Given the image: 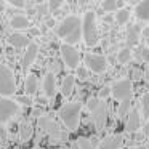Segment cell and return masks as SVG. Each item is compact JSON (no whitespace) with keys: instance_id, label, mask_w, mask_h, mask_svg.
Instances as JSON below:
<instances>
[{"instance_id":"14","label":"cell","mask_w":149,"mask_h":149,"mask_svg":"<svg viewBox=\"0 0 149 149\" xmlns=\"http://www.w3.org/2000/svg\"><path fill=\"white\" fill-rule=\"evenodd\" d=\"M125 128H127V132H130V133H135L141 128V112H139V111L133 109L132 112L128 114V117H127V120H125Z\"/></svg>"},{"instance_id":"25","label":"cell","mask_w":149,"mask_h":149,"mask_svg":"<svg viewBox=\"0 0 149 149\" xmlns=\"http://www.w3.org/2000/svg\"><path fill=\"white\" fill-rule=\"evenodd\" d=\"M132 50L128 48V47H125V48H122L119 53H117V61L120 63V64H127V63L132 59Z\"/></svg>"},{"instance_id":"39","label":"cell","mask_w":149,"mask_h":149,"mask_svg":"<svg viewBox=\"0 0 149 149\" xmlns=\"http://www.w3.org/2000/svg\"><path fill=\"white\" fill-rule=\"evenodd\" d=\"M143 133H144V136H149V122L144 125V132H143Z\"/></svg>"},{"instance_id":"21","label":"cell","mask_w":149,"mask_h":149,"mask_svg":"<svg viewBox=\"0 0 149 149\" xmlns=\"http://www.w3.org/2000/svg\"><path fill=\"white\" fill-rule=\"evenodd\" d=\"M24 90H26V93L29 95H34L37 90V75L36 74H29L26 77V82H24Z\"/></svg>"},{"instance_id":"23","label":"cell","mask_w":149,"mask_h":149,"mask_svg":"<svg viewBox=\"0 0 149 149\" xmlns=\"http://www.w3.org/2000/svg\"><path fill=\"white\" fill-rule=\"evenodd\" d=\"M34 130H32V125L31 123H21L19 125V132H18V135H19V139L23 143L29 141L31 136H32Z\"/></svg>"},{"instance_id":"3","label":"cell","mask_w":149,"mask_h":149,"mask_svg":"<svg viewBox=\"0 0 149 149\" xmlns=\"http://www.w3.org/2000/svg\"><path fill=\"white\" fill-rule=\"evenodd\" d=\"M82 40L87 47H95L98 45L100 40V32L96 26V15L95 11H87L85 16L82 18Z\"/></svg>"},{"instance_id":"32","label":"cell","mask_w":149,"mask_h":149,"mask_svg":"<svg viewBox=\"0 0 149 149\" xmlns=\"http://www.w3.org/2000/svg\"><path fill=\"white\" fill-rule=\"evenodd\" d=\"M8 5L15 8H24L26 7V2L24 0H8Z\"/></svg>"},{"instance_id":"22","label":"cell","mask_w":149,"mask_h":149,"mask_svg":"<svg viewBox=\"0 0 149 149\" xmlns=\"http://www.w3.org/2000/svg\"><path fill=\"white\" fill-rule=\"evenodd\" d=\"M130 16H132V11H130L128 8H120L116 13V23L119 24V26H125L130 21Z\"/></svg>"},{"instance_id":"36","label":"cell","mask_w":149,"mask_h":149,"mask_svg":"<svg viewBox=\"0 0 149 149\" xmlns=\"http://www.w3.org/2000/svg\"><path fill=\"white\" fill-rule=\"evenodd\" d=\"M45 24L48 27H56V23H55V19H53V18H48V19L45 21Z\"/></svg>"},{"instance_id":"42","label":"cell","mask_w":149,"mask_h":149,"mask_svg":"<svg viewBox=\"0 0 149 149\" xmlns=\"http://www.w3.org/2000/svg\"><path fill=\"white\" fill-rule=\"evenodd\" d=\"M133 149H148L146 146H136V148H133Z\"/></svg>"},{"instance_id":"31","label":"cell","mask_w":149,"mask_h":149,"mask_svg":"<svg viewBox=\"0 0 149 149\" xmlns=\"http://www.w3.org/2000/svg\"><path fill=\"white\" fill-rule=\"evenodd\" d=\"M109 96H111V87H103V88L100 90L98 98H100V100H103V101H106Z\"/></svg>"},{"instance_id":"26","label":"cell","mask_w":149,"mask_h":149,"mask_svg":"<svg viewBox=\"0 0 149 149\" xmlns=\"http://www.w3.org/2000/svg\"><path fill=\"white\" fill-rule=\"evenodd\" d=\"M141 117L149 122V91L141 96Z\"/></svg>"},{"instance_id":"8","label":"cell","mask_w":149,"mask_h":149,"mask_svg":"<svg viewBox=\"0 0 149 149\" xmlns=\"http://www.w3.org/2000/svg\"><path fill=\"white\" fill-rule=\"evenodd\" d=\"M84 64L87 69H90L95 74H103L107 69V59L103 55H95V53H87L84 58Z\"/></svg>"},{"instance_id":"27","label":"cell","mask_w":149,"mask_h":149,"mask_svg":"<svg viewBox=\"0 0 149 149\" xmlns=\"http://www.w3.org/2000/svg\"><path fill=\"white\" fill-rule=\"evenodd\" d=\"M119 5L120 3L117 2V0H103L101 8H103V11H106V13H114V11H117Z\"/></svg>"},{"instance_id":"33","label":"cell","mask_w":149,"mask_h":149,"mask_svg":"<svg viewBox=\"0 0 149 149\" xmlns=\"http://www.w3.org/2000/svg\"><path fill=\"white\" fill-rule=\"evenodd\" d=\"M61 5H63L61 0H50V2H48V10L50 11H55L56 8H59Z\"/></svg>"},{"instance_id":"4","label":"cell","mask_w":149,"mask_h":149,"mask_svg":"<svg viewBox=\"0 0 149 149\" xmlns=\"http://www.w3.org/2000/svg\"><path fill=\"white\" fill-rule=\"evenodd\" d=\"M87 107L91 112V119H93L96 132H103V130L106 128V122H107V104H106V101L100 100V98H88Z\"/></svg>"},{"instance_id":"24","label":"cell","mask_w":149,"mask_h":149,"mask_svg":"<svg viewBox=\"0 0 149 149\" xmlns=\"http://www.w3.org/2000/svg\"><path fill=\"white\" fill-rule=\"evenodd\" d=\"M132 101H123V103L119 104V107H117V116H119V119H127L128 117V114L132 112Z\"/></svg>"},{"instance_id":"43","label":"cell","mask_w":149,"mask_h":149,"mask_svg":"<svg viewBox=\"0 0 149 149\" xmlns=\"http://www.w3.org/2000/svg\"><path fill=\"white\" fill-rule=\"evenodd\" d=\"M34 149H42V148H39V146H37V148H34Z\"/></svg>"},{"instance_id":"6","label":"cell","mask_w":149,"mask_h":149,"mask_svg":"<svg viewBox=\"0 0 149 149\" xmlns=\"http://www.w3.org/2000/svg\"><path fill=\"white\" fill-rule=\"evenodd\" d=\"M111 95H112L114 100L120 101H130L133 95V84L130 79H120V80L114 82L112 87H111Z\"/></svg>"},{"instance_id":"16","label":"cell","mask_w":149,"mask_h":149,"mask_svg":"<svg viewBox=\"0 0 149 149\" xmlns=\"http://www.w3.org/2000/svg\"><path fill=\"white\" fill-rule=\"evenodd\" d=\"M135 15L139 21L149 23V0H143L135 7Z\"/></svg>"},{"instance_id":"19","label":"cell","mask_w":149,"mask_h":149,"mask_svg":"<svg viewBox=\"0 0 149 149\" xmlns=\"http://www.w3.org/2000/svg\"><path fill=\"white\" fill-rule=\"evenodd\" d=\"M48 141L52 143V144H61V143L69 141V132H64V130L59 128L58 132L48 135Z\"/></svg>"},{"instance_id":"5","label":"cell","mask_w":149,"mask_h":149,"mask_svg":"<svg viewBox=\"0 0 149 149\" xmlns=\"http://www.w3.org/2000/svg\"><path fill=\"white\" fill-rule=\"evenodd\" d=\"M16 93V79L8 66L0 63V96L10 98Z\"/></svg>"},{"instance_id":"34","label":"cell","mask_w":149,"mask_h":149,"mask_svg":"<svg viewBox=\"0 0 149 149\" xmlns=\"http://www.w3.org/2000/svg\"><path fill=\"white\" fill-rule=\"evenodd\" d=\"M132 77H133V80H141V79L144 77V72H143L141 69H133V71H132Z\"/></svg>"},{"instance_id":"29","label":"cell","mask_w":149,"mask_h":149,"mask_svg":"<svg viewBox=\"0 0 149 149\" xmlns=\"http://www.w3.org/2000/svg\"><path fill=\"white\" fill-rule=\"evenodd\" d=\"M136 58L139 61H144V63H149V48L148 47H138L136 48Z\"/></svg>"},{"instance_id":"41","label":"cell","mask_w":149,"mask_h":149,"mask_svg":"<svg viewBox=\"0 0 149 149\" xmlns=\"http://www.w3.org/2000/svg\"><path fill=\"white\" fill-rule=\"evenodd\" d=\"M144 77H146V79H148V80H149V68L146 69V72H144Z\"/></svg>"},{"instance_id":"9","label":"cell","mask_w":149,"mask_h":149,"mask_svg":"<svg viewBox=\"0 0 149 149\" xmlns=\"http://www.w3.org/2000/svg\"><path fill=\"white\" fill-rule=\"evenodd\" d=\"M59 50H61L63 63L71 69H77L79 64H80V53H79V50H75L72 45H66V43H63Z\"/></svg>"},{"instance_id":"12","label":"cell","mask_w":149,"mask_h":149,"mask_svg":"<svg viewBox=\"0 0 149 149\" xmlns=\"http://www.w3.org/2000/svg\"><path fill=\"white\" fill-rule=\"evenodd\" d=\"M37 127H39L43 133H47V135H52V133H55V132L59 130V125L50 116L39 117V120H37Z\"/></svg>"},{"instance_id":"40","label":"cell","mask_w":149,"mask_h":149,"mask_svg":"<svg viewBox=\"0 0 149 149\" xmlns=\"http://www.w3.org/2000/svg\"><path fill=\"white\" fill-rule=\"evenodd\" d=\"M39 34H40L39 29H34V31H32V36H39Z\"/></svg>"},{"instance_id":"10","label":"cell","mask_w":149,"mask_h":149,"mask_svg":"<svg viewBox=\"0 0 149 149\" xmlns=\"http://www.w3.org/2000/svg\"><path fill=\"white\" fill-rule=\"evenodd\" d=\"M42 88H43V93H45L47 98L53 100L56 96V79L53 72H47L43 75V82H42Z\"/></svg>"},{"instance_id":"7","label":"cell","mask_w":149,"mask_h":149,"mask_svg":"<svg viewBox=\"0 0 149 149\" xmlns=\"http://www.w3.org/2000/svg\"><path fill=\"white\" fill-rule=\"evenodd\" d=\"M19 112V103L11 98H0V123L5 125Z\"/></svg>"},{"instance_id":"37","label":"cell","mask_w":149,"mask_h":149,"mask_svg":"<svg viewBox=\"0 0 149 149\" xmlns=\"http://www.w3.org/2000/svg\"><path fill=\"white\" fill-rule=\"evenodd\" d=\"M143 37H144V39H149V26H146L144 29H143Z\"/></svg>"},{"instance_id":"28","label":"cell","mask_w":149,"mask_h":149,"mask_svg":"<svg viewBox=\"0 0 149 149\" xmlns=\"http://www.w3.org/2000/svg\"><path fill=\"white\" fill-rule=\"evenodd\" d=\"M75 144H77V149H95L93 139L85 138V136H80V138L75 141Z\"/></svg>"},{"instance_id":"18","label":"cell","mask_w":149,"mask_h":149,"mask_svg":"<svg viewBox=\"0 0 149 149\" xmlns=\"http://www.w3.org/2000/svg\"><path fill=\"white\" fill-rule=\"evenodd\" d=\"M74 87H75V77L74 75H66L61 82V95L64 98L71 96L72 91H74Z\"/></svg>"},{"instance_id":"38","label":"cell","mask_w":149,"mask_h":149,"mask_svg":"<svg viewBox=\"0 0 149 149\" xmlns=\"http://www.w3.org/2000/svg\"><path fill=\"white\" fill-rule=\"evenodd\" d=\"M40 114H42V112H40V109H32V116H36V117H42Z\"/></svg>"},{"instance_id":"2","label":"cell","mask_w":149,"mask_h":149,"mask_svg":"<svg viewBox=\"0 0 149 149\" xmlns=\"http://www.w3.org/2000/svg\"><path fill=\"white\" fill-rule=\"evenodd\" d=\"M82 109H84V106H82V103H79V101L66 103L59 107V111H58L59 120L63 122V125L66 127L68 132H75V130H79Z\"/></svg>"},{"instance_id":"15","label":"cell","mask_w":149,"mask_h":149,"mask_svg":"<svg viewBox=\"0 0 149 149\" xmlns=\"http://www.w3.org/2000/svg\"><path fill=\"white\" fill-rule=\"evenodd\" d=\"M8 43H10L11 47H15V48H24V47L27 48V47L31 45V40H29V37L24 36V34L15 32L8 37Z\"/></svg>"},{"instance_id":"13","label":"cell","mask_w":149,"mask_h":149,"mask_svg":"<svg viewBox=\"0 0 149 149\" xmlns=\"http://www.w3.org/2000/svg\"><path fill=\"white\" fill-rule=\"evenodd\" d=\"M37 56H39V45L34 43V42H31V45L26 48L24 56H23V68L24 69H29L31 66L36 63Z\"/></svg>"},{"instance_id":"1","label":"cell","mask_w":149,"mask_h":149,"mask_svg":"<svg viewBox=\"0 0 149 149\" xmlns=\"http://www.w3.org/2000/svg\"><path fill=\"white\" fill-rule=\"evenodd\" d=\"M55 32L59 39L64 40L66 45L74 47L82 40V18L77 15H69L59 24H56Z\"/></svg>"},{"instance_id":"30","label":"cell","mask_w":149,"mask_h":149,"mask_svg":"<svg viewBox=\"0 0 149 149\" xmlns=\"http://www.w3.org/2000/svg\"><path fill=\"white\" fill-rule=\"evenodd\" d=\"M77 77L80 79V80H87L88 79V71L85 66H79L77 68Z\"/></svg>"},{"instance_id":"20","label":"cell","mask_w":149,"mask_h":149,"mask_svg":"<svg viewBox=\"0 0 149 149\" xmlns=\"http://www.w3.org/2000/svg\"><path fill=\"white\" fill-rule=\"evenodd\" d=\"M139 40V29L138 26H130L128 29H127V45L128 47H135L136 43H138Z\"/></svg>"},{"instance_id":"11","label":"cell","mask_w":149,"mask_h":149,"mask_svg":"<svg viewBox=\"0 0 149 149\" xmlns=\"http://www.w3.org/2000/svg\"><path fill=\"white\" fill-rule=\"evenodd\" d=\"M123 135H107L101 139L100 148L101 149H120L123 146Z\"/></svg>"},{"instance_id":"17","label":"cell","mask_w":149,"mask_h":149,"mask_svg":"<svg viewBox=\"0 0 149 149\" xmlns=\"http://www.w3.org/2000/svg\"><path fill=\"white\" fill-rule=\"evenodd\" d=\"M10 26L13 27V29L24 31V29H29L31 27V21L27 19L24 15H15V16L10 19Z\"/></svg>"},{"instance_id":"35","label":"cell","mask_w":149,"mask_h":149,"mask_svg":"<svg viewBox=\"0 0 149 149\" xmlns=\"http://www.w3.org/2000/svg\"><path fill=\"white\" fill-rule=\"evenodd\" d=\"M18 103L24 104V106H31V104H32V101H31V100H29V98H27V96H21Z\"/></svg>"}]
</instances>
